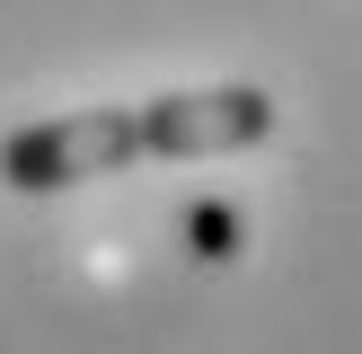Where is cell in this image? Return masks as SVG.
Masks as SVG:
<instances>
[{
	"instance_id": "obj_1",
	"label": "cell",
	"mask_w": 362,
	"mask_h": 354,
	"mask_svg": "<svg viewBox=\"0 0 362 354\" xmlns=\"http://www.w3.org/2000/svg\"><path fill=\"white\" fill-rule=\"evenodd\" d=\"M141 142H133V106H80V115H45V124H18L0 142V186L18 195H53V186H88V177H115L133 169Z\"/></svg>"
},
{
	"instance_id": "obj_2",
	"label": "cell",
	"mask_w": 362,
	"mask_h": 354,
	"mask_svg": "<svg viewBox=\"0 0 362 354\" xmlns=\"http://www.w3.org/2000/svg\"><path fill=\"white\" fill-rule=\"evenodd\" d=\"M274 133V98L257 80H221V88H159L133 106V142L141 159H230L257 151Z\"/></svg>"
},
{
	"instance_id": "obj_3",
	"label": "cell",
	"mask_w": 362,
	"mask_h": 354,
	"mask_svg": "<svg viewBox=\"0 0 362 354\" xmlns=\"http://www.w3.org/2000/svg\"><path fill=\"white\" fill-rule=\"evenodd\" d=\"M186 239H204V257H230V212H221V204H204V212L186 222Z\"/></svg>"
}]
</instances>
